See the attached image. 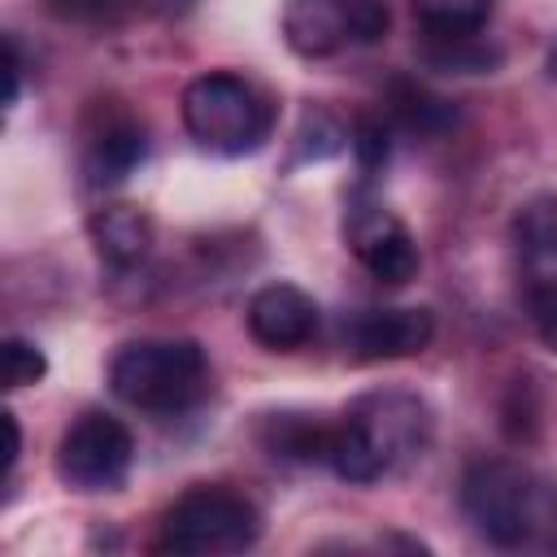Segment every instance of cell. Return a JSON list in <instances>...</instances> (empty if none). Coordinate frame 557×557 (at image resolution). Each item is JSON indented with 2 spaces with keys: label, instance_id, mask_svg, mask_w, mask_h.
<instances>
[{
  "label": "cell",
  "instance_id": "cell-12",
  "mask_svg": "<svg viewBox=\"0 0 557 557\" xmlns=\"http://www.w3.org/2000/svg\"><path fill=\"white\" fill-rule=\"evenodd\" d=\"M148 152V131L144 122H135L126 109H109L100 113V122L87 131L83 144V174L91 187H113L122 183Z\"/></svg>",
  "mask_w": 557,
  "mask_h": 557
},
{
  "label": "cell",
  "instance_id": "cell-20",
  "mask_svg": "<svg viewBox=\"0 0 557 557\" xmlns=\"http://www.w3.org/2000/svg\"><path fill=\"white\" fill-rule=\"evenodd\" d=\"M348 144H352V157L361 165V174H374L387 165V126L379 117H357L352 131H348Z\"/></svg>",
  "mask_w": 557,
  "mask_h": 557
},
{
  "label": "cell",
  "instance_id": "cell-8",
  "mask_svg": "<svg viewBox=\"0 0 557 557\" xmlns=\"http://www.w3.org/2000/svg\"><path fill=\"white\" fill-rule=\"evenodd\" d=\"M431 339H435V318H431V309H418V305L361 309L344 322V352L361 366L413 357Z\"/></svg>",
  "mask_w": 557,
  "mask_h": 557
},
{
  "label": "cell",
  "instance_id": "cell-24",
  "mask_svg": "<svg viewBox=\"0 0 557 557\" xmlns=\"http://www.w3.org/2000/svg\"><path fill=\"white\" fill-rule=\"evenodd\" d=\"M0 422H4V435H9V453H4V474H9L13 461H17V453H22V431H17V418L13 413H0Z\"/></svg>",
  "mask_w": 557,
  "mask_h": 557
},
{
  "label": "cell",
  "instance_id": "cell-6",
  "mask_svg": "<svg viewBox=\"0 0 557 557\" xmlns=\"http://www.w3.org/2000/svg\"><path fill=\"white\" fill-rule=\"evenodd\" d=\"M383 0H283V39L296 57H335L344 48L379 44L387 35Z\"/></svg>",
  "mask_w": 557,
  "mask_h": 557
},
{
  "label": "cell",
  "instance_id": "cell-1",
  "mask_svg": "<svg viewBox=\"0 0 557 557\" xmlns=\"http://www.w3.org/2000/svg\"><path fill=\"white\" fill-rule=\"evenodd\" d=\"M426 440H431V409L422 396L400 387L366 392L344 413V422L326 431L322 466H331L348 483H374L396 466L422 457Z\"/></svg>",
  "mask_w": 557,
  "mask_h": 557
},
{
  "label": "cell",
  "instance_id": "cell-11",
  "mask_svg": "<svg viewBox=\"0 0 557 557\" xmlns=\"http://www.w3.org/2000/svg\"><path fill=\"white\" fill-rule=\"evenodd\" d=\"M513 248H518V274L527 287V300H553L557 296V196H535L513 218Z\"/></svg>",
  "mask_w": 557,
  "mask_h": 557
},
{
  "label": "cell",
  "instance_id": "cell-5",
  "mask_svg": "<svg viewBox=\"0 0 557 557\" xmlns=\"http://www.w3.org/2000/svg\"><path fill=\"white\" fill-rule=\"evenodd\" d=\"M461 509L466 518L496 544H522L540 522V487L531 470L509 457L474 461L461 479Z\"/></svg>",
  "mask_w": 557,
  "mask_h": 557
},
{
  "label": "cell",
  "instance_id": "cell-18",
  "mask_svg": "<svg viewBox=\"0 0 557 557\" xmlns=\"http://www.w3.org/2000/svg\"><path fill=\"white\" fill-rule=\"evenodd\" d=\"M431 44H435V48H431L426 57H431V65H440V70L479 74V70H492V65L500 61V52H496V48H483L479 35H470V39H431Z\"/></svg>",
  "mask_w": 557,
  "mask_h": 557
},
{
  "label": "cell",
  "instance_id": "cell-3",
  "mask_svg": "<svg viewBox=\"0 0 557 557\" xmlns=\"http://www.w3.org/2000/svg\"><path fill=\"white\" fill-rule=\"evenodd\" d=\"M183 126L187 135L218 152V157H244V152H257L265 139H270V126H274V104L270 96L231 74V70H209L200 78H191L183 87Z\"/></svg>",
  "mask_w": 557,
  "mask_h": 557
},
{
  "label": "cell",
  "instance_id": "cell-7",
  "mask_svg": "<svg viewBox=\"0 0 557 557\" xmlns=\"http://www.w3.org/2000/svg\"><path fill=\"white\" fill-rule=\"evenodd\" d=\"M131 461L135 440L113 413H83L57 444V479L74 492H117Z\"/></svg>",
  "mask_w": 557,
  "mask_h": 557
},
{
  "label": "cell",
  "instance_id": "cell-17",
  "mask_svg": "<svg viewBox=\"0 0 557 557\" xmlns=\"http://www.w3.org/2000/svg\"><path fill=\"white\" fill-rule=\"evenodd\" d=\"M326 431L331 426L309 422L300 413H274L265 422V448H270V457H283V461H318L322 466Z\"/></svg>",
  "mask_w": 557,
  "mask_h": 557
},
{
  "label": "cell",
  "instance_id": "cell-9",
  "mask_svg": "<svg viewBox=\"0 0 557 557\" xmlns=\"http://www.w3.org/2000/svg\"><path fill=\"white\" fill-rule=\"evenodd\" d=\"M344 235H348V248L357 252V261L379 283L400 287L418 274V244H413L409 226L396 213H387L383 205H352Z\"/></svg>",
  "mask_w": 557,
  "mask_h": 557
},
{
  "label": "cell",
  "instance_id": "cell-19",
  "mask_svg": "<svg viewBox=\"0 0 557 557\" xmlns=\"http://www.w3.org/2000/svg\"><path fill=\"white\" fill-rule=\"evenodd\" d=\"M48 374V361H44V352L30 344V339H4L0 344V379H4V387L9 392H17V387H30V383H39Z\"/></svg>",
  "mask_w": 557,
  "mask_h": 557
},
{
  "label": "cell",
  "instance_id": "cell-16",
  "mask_svg": "<svg viewBox=\"0 0 557 557\" xmlns=\"http://www.w3.org/2000/svg\"><path fill=\"white\" fill-rule=\"evenodd\" d=\"M65 22H126V17H183L196 0H44Z\"/></svg>",
  "mask_w": 557,
  "mask_h": 557
},
{
  "label": "cell",
  "instance_id": "cell-13",
  "mask_svg": "<svg viewBox=\"0 0 557 557\" xmlns=\"http://www.w3.org/2000/svg\"><path fill=\"white\" fill-rule=\"evenodd\" d=\"M87 235L100 252L104 265L113 270H131L148 257L152 248V218L135 205H104L87 218Z\"/></svg>",
  "mask_w": 557,
  "mask_h": 557
},
{
  "label": "cell",
  "instance_id": "cell-10",
  "mask_svg": "<svg viewBox=\"0 0 557 557\" xmlns=\"http://www.w3.org/2000/svg\"><path fill=\"white\" fill-rule=\"evenodd\" d=\"M318 331V305L296 283H265L248 300V335L270 352H296Z\"/></svg>",
  "mask_w": 557,
  "mask_h": 557
},
{
  "label": "cell",
  "instance_id": "cell-14",
  "mask_svg": "<svg viewBox=\"0 0 557 557\" xmlns=\"http://www.w3.org/2000/svg\"><path fill=\"white\" fill-rule=\"evenodd\" d=\"M387 113L396 117V126H405L413 135H440L457 122V109L413 78H396L387 87Z\"/></svg>",
  "mask_w": 557,
  "mask_h": 557
},
{
  "label": "cell",
  "instance_id": "cell-2",
  "mask_svg": "<svg viewBox=\"0 0 557 557\" xmlns=\"http://www.w3.org/2000/svg\"><path fill=\"white\" fill-rule=\"evenodd\" d=\"M117 400L144 413H183L209 387V361L196 339H131L109 361Z\"/></svg>",
  "mask_w": 557,
  "mask_h": 557
},
{
  "label": "cell",
  "instance_id": "cell-4",
  "mask_svg": "<svg viewBox=\"0 0 557 557\" xmlns=\"http://www.w3.org/2000/svg\"><path fill=\"white\" fill-rule=\"evenodd\" d=\"M261 535V513L248 496L231 487H191L183 492L157 531V553L178 557H213V553H244Z\"/></svg>",
  "mask_w": 557,
  "mask_h": 557
},
{
  "label": "cell",
  "instance_id": "cell-23",
  "mask_svg": "<svg viewBox=\"0 0 557 557\" xmlns=\"http://www.w3.org/2000/svg\"><path fill=\"white\" fill-rule=\"evenodd\" d=\"M4 104H17V87H22V57H17V39H4Z\"/></svg>",
  "mask_w": 557,
  "mask_h": 557
},
{
  "label": "cell",
  "instance_id": "cell-21",
  "mask_svg": "<svg viewBox=\"0 0 557 557\" xmlns=\"http://www.w3.org/2000/svg\"><path fill=\"white\" fill-rule=\"evenodd\" d=\"M296 139H300V157L318 161V157H331V152H339L348 135H344V126H339L335 117H326V113H305V122H300Z\"/></svg>",
  "mask_w": 557,
  "mask_h": 557
},
{
  "label": "cell",
  "instance_id": "cell-22",
  "mask_svg": "<svg viewBox=\"0 0 557 557\" xmlns=\"http://www.w3.org/2000/svg\"><path fill=\"white\" fill-rule=\"evenodd\" d=\"M531 318H535V331H540L544 348H553V352H557V296H553V300L531 305Z\"/></svg>",
  "mask_w": 557,
  "mask_h": 557
},
{
  "label": "cell",
  "instance_id": "cell-25",
  "mask_svg": "<svg viewBox=\"0 0 557 557\" xmlns=\"http://www.w3.org/2000/svg\"><path fill=\"white\" fill-rule=\"evenodd\" d=\"M548 74L557 78V44H553V52H548Z\"/></svg>",
  "mask_w": 557,
  "mask_h": 557
},
{
  "label": "cell",
  "instance_id": "cell-15",
  "mask_svg": "<svg viewBox=\"0 0 557 557\" xmlns=\"http://www.w3.org/2000/svg\"><path fill=\"white\" fill-rule=\"evenodd\" d=\"M496 0H413V17L426 39H470L487 26Z\"/></svg>",
  "mask_w": 557,
  "mask_h": 557
}]
</instances>
